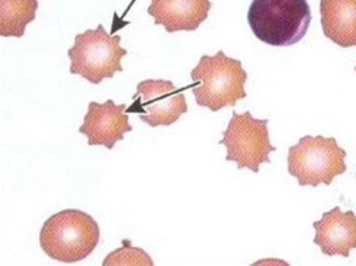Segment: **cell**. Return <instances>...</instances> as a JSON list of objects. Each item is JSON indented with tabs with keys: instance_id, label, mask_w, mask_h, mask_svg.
I'll list each match as a JSON object with an SVG mask.
<instances>
[{
	"instance_id": "6da1fadb",
	"label": "cell",
	"mask_w": 356,
	"mask_h": 266,
	"mask_svg": "<svg viewBox=\"0 0 356 266\" xmlns=\"http://www.w3.org/2000/svg\"><path fill=\"white\" fill-rule=\"evenodd\" d=\"M191 78L196 104L213 113L246 97L248 74L239 60L228 57L222 50L214 56L203 54L191 71Z\"/></svg>"
},
{
	"instance_id": "7a4b0ae2",
	"label": "cell",
	"mask_w": 356,
	"mask_h": 266,
	"mask_svg": "<svg viewBox=\"0 0 356 266\" xmlns=\"http://www.w3.org/2000/svg\"><path fill=\"white\" fill-rule=\"evenodd\" d=\"M100 238L96 220L79 209H64L42 226L39 244L51 259L74 263L89 256Z\"/></svg>"
},
{
	"instance_id": "3957f363",
	"label": "cell",
	"mask_w": 356,
	"mask_h": 266,
	"mask_svg": "<svg viewBox=\"0 0 356 266\" xmlns=\"http://www.w3.org/2000/svg\"><path fill=\"white\" fill-rule=\"evenodd\" d=\"M312 21L306 0H252L248 22L261 42L271 46H291L307 32Z\"/></svg>"
},
{
	"instance_id": "277c9868",
	"label": "cell",
	"mask_w": 356,
	"mask_h": 266,
	"mask_svg": "<svg viewBox=\"0 0 356 266\" xmlns=\"http://www.w3.org/2000/svg\"><path fill=\"white\" fill-rule=\"evenodd\" d=\"M67 54L71 61L70 72L97 85L122 71L121 60L127 56V50L121 46L120 35L107 33L99 24L95 29L76 33Z\"/></svg>"
},
{
	"instance_id": "5b68a950",
	"label": "cell",
	"mask_w": 356,
	"mask_h": 266,
	"mask_svg": "<svg viewBox=\"0 0 356 266\" xmlns=\"http://www.w3.org/2000/svg\"><path fill=\"white\" fill-rule=\"evenodd\" d=\"M346 150L335 138L305 135L288 149V173L300 187L330 185L334 178L346 171Z\"/></svg>"
},
{
	"instance_id": "8992f818",
	"label": "cell",
	"mask_w": 356,
	"mask_h": 266,
	"mask_svg": "<svg viewBox=\"0 0 356 266\" xmlns=\"http://www.w3.org/2000/svg\"><path fill=\"white\" fill-rule=\"evenodd\" d=\"M227 149L225 160L235 162L239 170L257 173L261 163H270L268 155L275 150L270 142L268 120L254 118L250 111H232L222 138L218 141Z\"/></svg>"
},
{
	"instance_id": "52a82bcc",
	"label": "cell",
	"mask_w": 356,
	"mask_h": 266,
	"mask_svg": "<svg viewBox=\"0 0 356 266\" xmlns=\"http://www.w3.org/2000/svg\"><path fill=\"white\" fill-rule=\"evenodd\" d=\"M132 106L127 111L136 113L150 127L171 125L188 111L182 89L168 79H145L136 85Z\"/></svg>"
},
{
	"instance_id": "ba28073f",
	"label": "cell",
	"mask_w": 356,
	"mask_h": 266,
	"mask_svg": "<svg viewBox=\"0 0 356 266\" xmlns=\"http://www.w3.org/2000/svg\"><path fill=\"white\" fill-rule=\"evenodd\" d=\"M129 131L132 127L129 125L127 104H117L111 99L103 103L89 102L83 123L79 127V132L88 138L89 146L103 145L107 149H113Z\"/></svg>"
},
{
	"instance_id": "9c48e42d",
	"label": "cell",
	"mask_w": 356,
	"mask_h": 266,
	"mask_svg": "<svg viewBox=\"0 0 356 266\" xmlns=\"http://www.w3.org/2000/svg\"><path fill=\"white\" fill-rule=\"evenodd\" d=\"M316 235L313 242L327 256L348 258L356 249V214L352 210L342 212L339 206L324 212L320 220L313 223Z\"/></svg>"
},
{
	"instance_id": "30bf717a",
	"label": "cell",
	"mask_w": 356,
	"mask_h": 266,
	"mask_svg": "<svg viewBox=\"0 0 356 266\" xmlns=\"http://www.w3.org/2000/svg\"><path fill=\"white\" fill-rule=\"evenodd\" d=\"M210 8V0H152L147 13L156 25H163L168 33H174L197 29Z\"/></svg>"
},
{
	"instance_id": "8fae6325",
	"label": "cell",
	"mask_w": 356,
	"mask_h": 266,
	"mask_svg": "<svg viewBox=\"0 0 356 266\" xmlns=\"http://www.w3.org/2000/svg\"><path fill=\"white\" fill-rule=\"evenodd\" d=\"M323 33L341 47L356 46V0H320Z\"/></svg>"
},
{
	"instance_id": "7c38bea8",
	"label": "cell",
	"mask_w": 356,
	"mask_h": 266,
	"mask_svg": "<svg viewBox=\"0 0 356 266\" xmlns=\"http://www.w3.org/2000/svg\"><path fill=\"white\" fill-rule=\"evenodd\" d=\"M38 0H0V35L21 38L36 18Z\"/></svg>"
},
{
	"instance_id": "4fadbf2b",
	"label": "cell",
	"mask_w": 356,
	"mask_h": 266,
	"mask_svg": "<svg viewBox=\"0 0 356 266\" xmlns=\"http://www.w3.org/2000/svg\"><path fill=\"white\" fill-rule=\"evenodd\" d=\"M103 265H153V260L147 252L134 247L129 240H124L122 247L110 252Z\"/></svg>"
},
{
	"instance_id": "5bb4252c",
	"label": "cell",
	"mask_w": 356,
	"mask_h": 266,
	"mask_svg": "<svg viewBox=\"0 0 356 266\" xmlns=\"http://www.w3.org/2000/svg\"><path fill=\"white\" fill-rule=\"evenodd\" d=\"M355 71H356V67H355Z\"/></svg>"
}]
</instances>
